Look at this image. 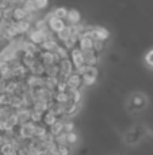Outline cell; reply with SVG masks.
<instances>
[{
	"mask_svg": "<svg viewBox=\"0 0 153 155\" xmlns=\"http://www.w3.org/2000/svg\"><path fill=\"white\" fill-rule=\"evenodd\" d=\"M48 25L50 27L52 31L54 33H60L62 29L65 27V23H64V19H60V18H56L53 15V12L48 16Z\"/></svg>",
	"mask_w": 153,
	"mask_h": 155,
	"instance_id": "1",
	"label": "cell"
},
{
	"mask_svg": "<svg viewBox=\"0 0 153 155\" xmlns=\"http://www.w3.org/2000/svg\"><path fill=\"white\" fill-rule=\"evenodd\" d=\"M83 53H84V64L86 65H95L99 61L98 53L94 49H91V51H88V52H83Z\"/></svg>",
	"mask_w": 153,
	"mask_h": 155,
	"instance_id": "2",
	"label": "cell"
},
{
	"mask_svg": "<svg viewBox=\"0 0 153 155\" xmlns=\"http://www.w3.org/2000/svg\"><path fill=\"white\" fill-rule=\"evenodd\" d=\"M72 64L73 67H79V65L84 64V53L80 49H72Z\"/></svg>",
	"mask_w": 153,
	"mask_h": 155,
	"instance_id": "3",
	"label": "cell"
},
{
	"mask_svg": "<svg viewBox=\"0 0 153 155\" xmlns=\"http://www.w3.org/2000/svg\"><path fill=\"white\" fill-rule=\"evenodd\" d=\"M16 114H18V118H19V124H24L27 121H30V114H31V110L29 107H19L16 110Z\"/></svg>",
	"mask_w": 153,
	"mask_h": 155,
	"instance_id": "4",
	"label": "cell"
},
{
	"mask_svg": "<svg viewBox=\"0 0 153 155\" xmlns=\"http://www.w3.org/2000/svg\"><path fill=\"white\" fill-rule=\"evenodd\" d=\"M81 76L77 75V74H70L69 76L67 78V84L68 88H79V86L81 84Z\"/></svg>",
	"mask_w": 153,
	"mask_h": 155,
	"instance_id": "5",
	"label": "cell"
},
{
	"mask_svg": "<svg viewBox=\"0 0 153 155\" xmlns=\"http://www.w3.org/2000/svg\"><path fill=\"white\" fill-rule=\"evenodd\" d=\"M79 44H80V51L81 52H88L91 49H94V40L88 37H83L79 40Z\"/></svg>",
	"mask_w": 153,
	"mask_h": 155,
	"instance_id": "6",
	"label": "cell"
},
{
	"mask_svg": "<svg viewBox=\"0 0 153 155\" xmlns=\"http://www.w3.org/2000/svg\"><path fill=\"white\" fill-rule=\"evenodd\" d=\"M57 46H58V44H57L56 40H53V38L45 40L42 44H41V48H42L43 51H46V52H54Z\"/></svg>",
	"mask_w": 153,
	"mask_h": 155,
	"instance_id": "7",
	"label": "cell"
},
{
	"mask_svg": "<svg viewBox=\"0 0 153 155\" xmlns=\"http://www.w3.org/2000/svg\"><path fill=\"white\" fill-rule=\"evenodd\" d=\"M42 121L46 124V125H53L54 123H57L58 121V118L56 117V114H54L53 112H50V110H48V112L43 113V117H42Z\"/></svg>",
	"mask_w": 153,
	"mask_h": 155,
	"instance_id": "8",
	"label": "cell"
},
{
	"mask_svg": "<svg viewBox=\"0 0 153 155\" xmlns=\"http://www.w3.org/2000/svg\"><path fill=\"white\" fill-rule=\"evenodd\" d=\"M94 33H95V40L106 41L108 38V31L106 29H103V27H94Z\"/></svg>",
	"mask_w": 153,
	"mask_h": 155,
	"instance_id": "9",
	"label": "cell"
},
{
	"mask_svg": "<svg viewBox=\"0 0 153 155\" xmlns=\"http://www.w3.org/2000/svg\"><path fill=\"white\" fill-rule=\"evenodd\" d=\"M27 12L24 11L23 7H15L14 8V12H12V18L14 21L19 22V21H24V18H26Z\"/></svg>",
	"mask_w": 153,
	"mask_h": 155,
	"instance_id": "10",
	"label": "cell"
},
{
	"mask_svg": "<svg viewBox=\"0 0 153 155\" xmlns=\"http://www.w3.org/2000/svg\"><path fill=\"white\" fill-rule=\"evenodd\" d=\"M38 60H41V61H42L45 65H52V64H54L53 52H46V51H45V52H42Z\"/></svg>",
	"mask_w": 153,
	"mask_h": 155,
	"instance_id": "11",
	"label": "cell"
},
{
	"mask_svg": "<svg viewBox=\"0 0 153 155\" xmlns=\"http://www.w3.org/2000/svg\"><path fill=\"white\" fill-rule=\"evenodd\" d=\"M54 101L57 102V104H69L70 102V97L68 95V93L65 91V93H56V95H54Z\"/></svg>",
	"mask_w": 153,
	"mask_h": 155,
	"instance_id": "12",
	"label": "cell"
},
{
	"mask_svg": "<svg viewBox=\"0 0 153 155\" xmlns=\"http://www.w3.org/2000/svg\"><path fill=\"white\" fill-rule=\"evenodd\" d=\"M80 109V104H73V102H69L65 106V116H73L79 112Z\"/></svg>",
	"mask_w": 153,
	"mask_h": 155,
	"instance_id": "13",
	"label": "cell"
},
{
	"mask_svg": "<svg viewBox=\"0 0 153 155\" xmlns=\"http://www.w3.org/2000/svg\"><path fill=\"white\" fill-rule=\"evenodd\" d=\"M10 106L14 109H19L23 107V102H22L20 95H10Z\"/></svg>",
	"mask_w": 153,
	"mask_h": 155,
	"instance_id": "14",
	"label": "cell"
},
{
	"mask_svg": "<svg viewBox=\"0 0 153 155\" xmlns=\"http://www.w3.org/2000/svg\"><path fill=\"white\" fill-rule=\"evenodd\" d=\"M61 132H64V123L57 121L53 125H50V134L53 135V136H57V135H60Z\"/></svg>",
	"mask_w": 153,
	"mask_h": 155,
	"instance_id": "15",
	"label": "cell"
},
{
	"mask_svg": "<svg viewBox=\"0 0 153 155\" xmlns=\"http://www.w3.org/2000/svg\"><path fill=\"white\" fill-rule=\"evenodd\" d=\"M67 19L72 25L79 23V22H80V14H79L76 10H70V11H68V14H67Z\"/></svg>",
	"mask_w": 153,
	"mask_h": 155,
	"instance_id": "16",
	"label": "cell"
},
{
	"mask_svg": "<svg viewBox=\"0 0 153 155\" xmlns=\"http://www.w3.org/2000/svg\"><path fill=\"white\" fill-rule=\"evenodd\" d=\"M48 134V131H46V128L43 125H37L35 124V128H34V137H37V139H42L45 135Z\"/></svg>",
	"mask_w": 153,
	"mask_h": 155,
	"instance_id": "17",
	"label": "cell"
},
{
	"mask_svg": "<svg viewBox=\"0 0 153 155\" xmlns=\"http://www.w3.org/2000/svg\"><path fill=\"white\" fill-rule=\"evenodd\" d=\"M16 88H18V82H8L5 83V94H8V95H12V94H15Z\"/></svg>",
	"mask_w": 153,
	"mask_h": 155,
	"instance_id": "18",
	"label": "cell"
},
{
	"mask_svg": "<svg viewBox=\"0 0 153 155\" xmlns=\"http://www.w3.org/2000/svg\"><path fill=\"white\" fill-rule=\"evenodd\" d=\"M23 8L26 12H35L37 7H35L34 0H24L23 2Z\"/></svg>",
	"mask_w": 153,
	"mask_h": 155,
	"instance_id": "19",
	"label": "cell"
},
{
	"mask_svg": "<svg viewBox=\"0 0 153 155\" xmlns=\"http://www.w3.org/2000/svg\"><path fill=\"white\" fill-rule=\"evenodd\" d=\"M57 34H58V38L61 41H67L68 38L72 35V33H70V27L69 26H65L64 29H62L60 33H57Z\"/></svg>",
	"mask_w": 153,
	"mask_h": 155,
	"instance_id": "20",
	"label": "cell"
},
{
	"mask_svg": "<svg viewBox=\"0 0 153 155\" xmlns=\"http://www.w3.org/2000/svg\"><path fill=\"white\" fill-rule=\"evenodd\" d=\"M42 117H43V113L31 110V114H30V121H33L34 124H37V123H39V121H42Z\"/></svg>",
	"mask_w": 153,
	"mask_h": 155,
	"instance_id": "21",
	"label": "cell"
},
{
	"mask_svg": "<svg viewBox=\"0 0 153 155\" xmlns=\"http://www.w3.org/2000/svg\"><path fill=\"white\" fill-rule=\"evenodd\" d=\"M54 53H57L60 57H61V60H64V59H68V49H65L64 46H57L56 48V51H54Z\"/></svg>",
	"mask_w": 153,
	"mask_h": 155,
	"instance_id": "22",
	"label": "cell"
},
{
	"mask_svg": "<svg viewBox=\"0 0 153 155\" xmlns=\"http://www.w3.org/2000/svg\"><path fill=\"white\" fill-rule=\"evenodd\" d=\"M54 143H57V144H67V134L65 132H61L60 135H57L56 137H54Z\"/></svg>",
	"mask_w": 153,
	"mask_h": 155,
	"instance_id": "23",
	"label": "cell"
},
{
	"mask_svg": "<svg viewBox=\"0 0 153 155\" xmlns=\"http://www.w3.org/2000/svg\"><path fill=\"white\" fill-rule=\"evenodd\" d=\"M67 14H68V11L65 10V8H57V10H54L53 11V15L56 16V18H60V19H64V18H67Z\"/></svg>",
	"mask_w": 153,
	"mask_h": 155,
	"instance_id": "24",
	"label": "cell"
},
{
	"mask_svg": "<svg viewBox=\"0 0 153 155\" xmlns=\"http://www.w3.org/2000/svg\"><path fill=\"white\" fill-rule=\"evenodd\" d=\"M56 88H57V93H65V91L68 90L67 80H60V79H58V83H57Z\"/></svg>",
	"mask_w": 153,
	"mask_h": 155,
	"instance_id": "25",
	"label": "cell"
},
{
	"mask_svg": "<svg viewBox=\"0 0 153 155\" xmlns=\"http://www.w3.org/2000/svg\"><path fill=\"white\" fill-rule=\"evenodd\" d=\"M81 80H83V83H84V84H87V86H91V84H94V83H95V80H96V78H94V76H89V75H87V74H84V75L81 76Z\"/></svg>",
	"mask_w": 153,
	"mask_h": 155,
	"instance_id": "26",
	"label": "cell"
},
{
	"mask_svg": "<svg viewBox=\"0 0 153 155\" xmlns=\"http://www.w3.org/2000/svg\"><path fill=\"white\" fill-rule=\"evenodd\" d=\"M0 106H10V95L8 94H0Z\"/></svg>",
	"mask_w": 153,
	"mask_h": 155,
	"instance_id": "27",
	"label": "cell"
},
{
	"mask_svg": "<svg viewBox=\"0 0 153 155\" xmlns=\"http://www.w3.org/2000/svg\"><path fill=\"white\" fill-rule=\"evenodd\" d=\"M103 48H105V41H99V40L94 41V51L96 52V53L100 51H103Z\"/></svg>",
	"mask_w": 153,
	"mask_h": 155,
	"instance_id": "28",
	"label": "cell"
},
{
	"mask_svg": "<svg viewBox=\"0 0 153 155\" xmlns=\"http://www.w3.org/2000/svg\"><path fill=\"white\" fill-rule=\"evenodd\" d=\"M86 74H87V75H89V76L96 78V75H98V70L95 68V65H87Z\"/></svg>",
	"mask_w": 153,
	"mask_h": 155,
	"instance_id": "29",
	"label": "cell"
},
{
	"mask_svg": "<svg viewBox=\"0 0 153 155\" xmlns=\"http://www.w3.org/2000/svg\"><path fill=\"white\" fill-rule=\"evenodd\" d=\"M70 150L67 147V144H60L58 146V155H69Z\"/></svg>",
	"mask_w": 153,
	"mask_h": 155,
	"instance_id": "30",
	"label": "cell"
},
{
	"mask_svg": "<svg viewBox=\"0 0 153 155\" xmlns=\"http://www.w3.org/2000/svg\"><path fill=\"white\" fill-rule=\"evenodd\" d=\"M10 71V64L8 63H5V61H2L0 63V75H4L5 72H8Z\"/></svg>",
	"mask_w": 153,
	"mask_h": 155,
	"instance_id": "31",
	"label": "cell"
},
{
	"mask_svg": "<svg viewBox=\"0 0 153 155\" xmlns=\"http://www.w3.org/2000/svg\"><path fill=\"white\" fill-rule=\"evenodd\" d=\"M77 140V135L75 132H68L67 134V142L68 143H75Z\"/></svg>",
	"mask_w": 153,
	"mask_h": 155,
	"instance_id": "32",
	"label": "cell"
},
{
	"mask_svg": "<svg viewBox=\"0 0 153 155\" xmlns=\"http://www.w3.org/2000/svg\"><path fill=\"white\" fill-rule=\"evenodd\" d=\"M35 3V7L37 10H41V8H45L46 4H48V0H34Z\"/></svg>",
	"mask_w": 153,
	"mask_h": 155,
	"instance_id": "33",
	"label": "cell"
},
{
	"mask_svg": "<svg viewBox=\"0 0 153 155\" xmlns=\"http://www.w3.org/2000/svg\"><path fill=\"white\" fill-rule=\"evenodd\" d=\"M86 70H87V65L81 64V65H79V67H76V74L80 75V76H83L84 74H86Z\"/></svg>",
	"mask_w": 153,
	"mask_h": 155,
	"instance_id": "34",
	"label": "cell"
},
{
	"mask_svg": "<svg viewBox=\"0 0 153 155\" xmlns=\"http://www.w3.org/2000/svg\"><path fill=\"white\" fill-rule=\"evenodd\" d=\"M73 129H75L73 123H65L64 124V132L65 134H68V132H73Z\"/></svg>",
	"mask_w": 153,
	"mask_h": 155,
	"instance_id": "35",
	"label": "cell"
},
{
	"mask_svg": "<svg viewBox=\"0 0 153 155\" xmlns=\"http://www.w3.org/2000/svg\"><path fill=\"white\" fill-rule=\"evenodd\" d=\"M18 155H31L30 154V150L27 146H24V147H20L18 150Z\"/></svg>",
	"mask_w": 153,
	"mask_h": 155,
	"instance_id": "36",
	"label": "cell"
},
{
	"mask_svg": "<svg viewBox=\"0 0 153 155\" xmlns=\"http://www.w3.org/2000/svg\"><path fill=\"white\" fill-rule=\"evenodd\" d=\"M146 63L153 67V51H151L148 54H146Z\"/></svg>",
	"mask_w": 153,
	"mask_h": 155,
	"instance_id": "37",
	"label": "cell"
},
{
	"mask_svg": "<svg viewBox=\"0 0 153 155\" xmlns=\"http://www.w3.org/2000/svg\"><path fill=\"white\" fill-rule=\"evenodd\" d=\"M8 5H10V3H8L7 0H0V10H2V11L5 10Z\"/></svg>",
	"mask_w": 153,
	"mask_h": 155,
	"instance_id": "38",
	"label": "cell"
},
{
	"mask_svg": "<svg viewBox=\"0 0 153 155\" xmlns=\"http://www.w3.org/2000/svg\"><path fill=\"white\" fill-rule=\"evenodd\" d=\"M3 144H4V139H3V135H0V148H2Z\"/></svg>",
	"mask_w": 153,
	"mask_h": 155,
	"instance_id": "39",
	"label": "cell"
},
{
	"mask_svg": "<svg viewBox=\"0 0 153 155\" xmlns=\"http://www.w3.org/2000/svg\"><path fill=\"white\" fill-rule=\"evenodd\" d=\"M3 18V12H2V10H0V19Z\"/></svg>",
	"mask_w": 153,
	"mask_h": 155,
	"instance_id": "40",
	"label": "cell"
},
{
	"mask_svg": "<svg viewBox=\"0 0 153 155\" xmlns=\"http://www.w3.org/2000/svg\"><path fill=\"white\" fill-rule=\"evenodd\" d=\"M16 2H24V0H16Z\"/></svg>",
	"mask_w": 153,
	"mask_h": 155,
	"instance_id": "41",
	"label": "cell"
},
{
	"mask_svg": "<svg viewBox=\"0 0 153 155\" xmlns=\"http://www.w3.org/2000/svg\"><path fill=\"white\" fill-rule=\"evenodd\" d=\"M0 63H2V57H0Z\"/></svg>",
	"mask_w": 153,
	"mask_h": 155,
	"instance_id": "42",
	"label": "cell"
},
{
	"mask_svg": "<svg viewBox=\"0 0 153 155\" xmlns=\"http://www.w3.org/2000/svg\"><path fill=\"white\" fill-rule=\"evenodd\" d=\"M0 78H2V75H0Z\"/></svg>",
	"mask_w": 153,
	"mask_h": 155,
	"instance_id": "43",
	"label": "cell"
}]
</instances>
